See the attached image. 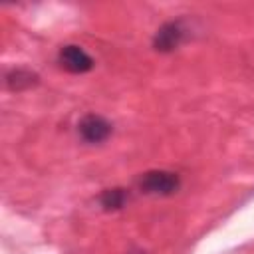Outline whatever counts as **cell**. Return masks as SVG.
Returning a JSON list of instances; mask_svg holds the SVG:
<instances>
[{
    "mask_svg": "<svg viewBox=\"0 0 254 254\" xmlns=\"http://www.w3.org/2000/svg\"><path fill=\"white\" fill-rule=\"evenodd\" d=\"M129 200V190L121 189V187H113V189H105L99 194V206L107 212H115L121 210Z\"/></svg>",
    "mask_w": 254,
    "mask_h": 254,
    "instance_id": "obj_6",
    "label": "cell"
},
{
    "mask_svg": "<svg viewBox=\"0 0 254 254\" xmlns=\"http://www.w3.org/2000/svg\"><path fill=\"white\" fill-rule=\"evenodd\" d=\"M4 83L10 91H26L40 83V75L28 67H12L4 73Z\"/></svg>",
    "mask_w": 254,
    "mask_h": 254,
    "instance_id": "obj_5",
    "label": "cell"
},
{
    "mask_svg": "<svg viewBox=\"0 0 254 254\" xmlns=\"http://www.w3.org/2000/svg\"><path fill=\"white\" fill-rule=\"evenodd\" d=\"M111 133H113V123L97 113H87L77 123V135L89 145L107 141L111 137Z\"/></svg>",
    "mask_w": 254,
    "mask_h": 254,
    "instance_id": "obj_2",
    "label": "cell"
},
{
    "mask_svg": "<svg viewBox=\"0 0 254 254\" xmlns=\"http://www.w3.org/2000/svg\"><path fill=\"white\" fill-rule=\"evenodd\" d=\"M58 64L62 69H65L69 73H87L95 65L93 58L81 46H75V44H65L60 48Z\"/></svg>",
    "mask_w": 254,
    "mask_h": 254,
    "instance_id": "obj_4",
    "label": "cell"
},
{
    "mask_svg": "<svg viewBox=\"0 0 254 254\" xmlns=\"http://www.w3.org/2000/svg\"><path fill=\"white\" fill-rule=\"evenodd\" d=\"M137 187L141 192L151 196H171L181 189V177L173 171L153 169L137 179Z\"/></svg>",
    "mask_w": 254,
    "mask_h": 254,
    "instance_id": "obj_1",
    "label": "cell"
},
{
    "mask_svg": "<svg viewBox=\"0 0 254 254\" xmlns=\"http://www.w3.org/2000/svg\"><path fill=\"white\" fill-rule=\"evenodd\" d=\"M187 40V28L183 20H171L165 22L153 36V48L161 54L175 52L183 42Z\"/></svg>",
    "mask_w": 254,
    "mask_h": 254,
    "instance_id": "obj_3",
    "label": "cell"
}]
</instances>
